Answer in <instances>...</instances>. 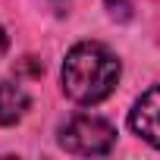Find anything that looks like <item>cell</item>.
Here are the masks:
<instances>
[{
  "label": "cell",
  "mask_w": 160,
  "mask_h": 160,
  "mask_svg": "<svg viewBox=\"0 0 160 160\" xmlns=\"http://www.w3.org/2000/svg\"><path fill=\"white\" fill-rule=\"evenodd\" d=\"M7 47H10V38H7V32H3V25H0V57L7 53Z\"/></svg>",
  "instance_id": "cell-5"
},
{
  "label": "cell",
  "mask_w": 160,
  "mask_h": 160,
  "mask_svg": "<svg viewBox=\"0 0 160 160\" xmlns=\"http://www.w3.org/2000/svg\"><path fill=\"white\" fill-rule=\"evenodd\" d=\"M60 144H63V151L78 154V157H101V154L113 151L116 129L101 116L78 113L60 129Z\"/></svg>",
  "instance_id": "cell-2"
},
{
  "label": "cell",
  "mask_w": 160,
  "mask_h": 160,
  "mask_svg": "<svg viewBox=\"0 0 160 160\" xmlns=\"http://www.w3.org/2000/svg\"><path fill=\"white\" fill-rule=\"evenodd\" d=\"M32 98L16 82H0V126H13L25 116Z\"/></svg>",
  "instance_id": "cell-4"
},
{
  "label": "cell",
  "mask_w": 160,
  "mask_h": 160,
  "mask_svg": "<svg viewBox=\"0 0 160 160\" xmlns=\"http://www.w3.org/2000/svg\"><path fill=\"white\" fill-rule=\"evenodd\" d=\"M60 82H63L66 98H72L75 104H85V107L101 104L104 98L113 94L119 82V60L104 44L82 41L66 53Z\"/></svg>",
  "instance_id": "cell-1"
},
{
  "label": "cell",
  "mask_w": 160,
  "mask_h": 160,
  "mask_svg": "<svg viewBox=\"0 0 160 160\" xmlns=\"http://www.w3.org/2000/svg\"><path fill=\"white\" fill-rule=\"evenodd\" d=\"M129 126L138 138H144L148 144H154L160 151V85H154L151 91H144L132 113H129Z\"/></svg>",
  "instance_id": "cell-3"
}]
</instances>
